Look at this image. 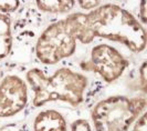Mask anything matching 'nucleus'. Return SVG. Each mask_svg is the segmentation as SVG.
I'll return each instance as SVG.
<instances>
[{"label":"nucleus","mask_w":147,"mask_h":131,"mask_svg":"<svg viewBox=\"0 0 147 131\" xmlns=\"http://www.w3.org/2000/svg\"><path fill=\"white\" fill-rule=\"evenodd\" d=\"M76 40L91 42L94 37L122 42L134 52L146 47V31L128 11L116 5H103L86 15L73 14L67 17Z\"/></svg>","instance_id":"obj_1"},{"label":"nucleus","mask_w":147,"mask_h":131,"mask_svg":"<svg viewBox=\"0 0 147 131\" xmlns=\"http://www.w3.org/2000/svg\"><path fill=\"white\" fill-rule=\"evenodd\" d=\"M27 79L34 91L33 104L36 107L55 100L78 106L83 100V93L88 86L85 76L67 68L57 70L51 77H47L39 69H32L27 73Z\"/></svg>","instance_id":"obj_2"},{"label":"nucleus","mask_w":147,"mask_h":131,"mask_svg":"<svg viewBox=\"0 0 147 131\" xmlns=\"http://www.w3.org/2000/svg\"><path fill=\"white\" fill-rule=\"evenodd\" d=\"M145 107L144 98L115 96L104 99L92 112L95 131H125Z\"/></svg>","instance_id":"obj_3"},{"label":"nucleus","mask_w":147,"mask_h":131,"mask_svg":"<svg viewBox=\"0 0 147 131\" xmlns=\"http://www.w3.org/2000/svg\"><path fill=\"white\" fill-rule=\"evenodd\" d=\"M76 38L69 18L50 25L39 38L36 47L38 59L45 65H54L73 55Z\"/></svg>","instance_id":"obj_4"},{"label":"nucleus","mask_w":147,"mask_h":131,"mask_svg":"<svg viewBox=\"0 0 147 131\" xmlns=\"http://www.w3.org/2000/svg\"><path fill=\"white\" fill-rule=\"evenodd\" d=\"M90 70L97 72L106 82L116 80L124 72L128 62L116 49L107 44H98L92 49Z\"/></svg>","instance_id":"obj_5"},{"label":"nucleus","mask_w":147,"mask_h":131,"mask_svg":"<svg viewBox=\"0 0 147 131\" xmlns=\"http://www.w3.org/2000/svg\"><path fill=\"white\" fill-rule=\"evenodd\" d=\"M27 86L17 76H8L0 83V117H11L27 104Z\"/></svg>","instance_id":"obj_6"},{"label":"nucleus","mask_w":147,"mask_h":131,"mask_svg":"<svg viewBox=\"0 0 147 131\" xmlns=\"http://www.w3.org/2000/svg\"><path fill=\"white\" fill-rule=\"evenodd\" d=\"M33 131H66L65 120L58 111L45 110L37 116Z\"/></svg>","instance_id":"obj_7"},{"label":"nucleus","mask_w":147,"mask_h":131,"mask_svg":"<svg viewBox=\"0 0 147 131\" xmlns=\"http://www.w3.org/2000/svg\"><path fill=\"white\" fill-rule=\"evenodd\" d=\"M12 46V37L10 29V19L3 14H0V59L9 53Z\"/></svg>","instance_id":"obj_8"},{"label":"nucleus","mask_w":147,"mask_h":131,"mask_svg":"<svg viewBox=\"0 0 147 131\" xmlns=\"http://www.w3.org/2000/svg\"><path fill=\"white\" fill-rule=\"evenodd\" d=\"M75 5L74 1H38L37 6L39 9L47 11V12H53V14H62L70 11Z\"/></svg>","instance_id":"obj_9"},{"label":"nucleus","mask_w":147,"mask_h":131,"mask_svg":"<svg viewBox=\"0 0 147 131\" xmlns=\"http://www.w3.org/2000/svg\"><path fill=\"white\" fill-rule=\"evenodd\" d=\"M71 131H92L91 130V126L86 120H76L74 121L71 126Z\"/></svg>","instance_id":"obj_10"},{"label":"nucleus","mask_w":147,"mask_h":131,"mask_svg":"<svg viewBox=\"0 0 147 131\" xmlns=\"http://www.w3.org/2000/svg\"><path fill=\"white\" fill-rule=\"evenodd\" d=\"M19 1H12V2H0V11L2 12H10L15 11L19 7Z\"/></svg>","instance_id":"obj_11"},{"label":"nucleus","mask_w":147,"mask_h":131,"mask_svg":"<svg viewBox=\"0 0 147 131\" xmlns=\"http://www.w3.org/2000/svg\"><path fill=\"white\" fill-rule=\"evenodd\" d=\"M133 131H146V113H143L134 126Z\"/></svg>","instance_id":"obj_12"},{"label":"nucleus","mask_w":147,"mask_h":131,"mask_svg":"<svg viewBox=\"0 0 147 131\" xmlns=\"http://www.w3.org/2000/svg\"><path fill=\"white\" fill-rule=\"evenodd\" d=\"M80 7L85 9V10H90V9H96L101 5L100 1H79Z\"/></svg>","instance_id":"obj_13"},{"label":"nucleus","mask_w":147,"mask_h":131,"mask_svg":"<svg viewBox=\"0 0 147 131\" xmlns=\"http://www.w3.org/2000/svg\"><path fill=\"white\" fill-rule=\"evenodd\" d=\"M146 62H144L142 68H140V79H142V86H143V90L145 91L146 89Z\"/></svg>","instance_id":"obj_14"},{"label":"nucleus","mask_w":147,"mask_h":131,"mask_svg":"<svg viewBox=\"0 0 147 131\" xmlns=\"http://www.w3.org/2000/svg\"><path fill=\"white\" fill-rule=\"evenodd\" d=\"M140 16L143 22H146V1H143L140 5Z\"/></svg>","instance_id":"obj_15"}]
</instances>
